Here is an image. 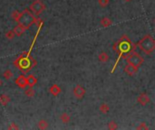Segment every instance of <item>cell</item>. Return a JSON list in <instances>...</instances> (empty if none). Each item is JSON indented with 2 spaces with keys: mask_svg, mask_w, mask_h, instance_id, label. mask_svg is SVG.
<instances>
[{
  "mask_svg": "<svg viewBox=\"0 0 155 130\" xmlns=\"http://www.w3.org/2000/svg\"><path fill=\"white\" fill-rule=\"evenodd\" d=\"M154 23H155V20H154Z\"/></svg>",
  "mask_w": 155,
  "mask_h": 130,
  "instance_id": "29",
  "label": "cell"
},
{
  "mask_svg": "<svg viewBox=\"0 0 155 130\" xmlns=\"http://www.w3.org/2000/svg\"><path fill=\"white\" fill-rule=\"evenodd\" d=\"M99 111L101 113H102V114H107L110 111L109 105L107 103H105V102L101 103V105L99 106Z\"/></svg>",
  "mask_w": 155,
  "mask_h": 130,
  "instance_id": "13",
  "label": "cell"
},
{
  "mask_svg": "<svg viewBox=\"0 0 155 130\" xmlns=\"http://www.w3.org/2000/svg\"><path fill=\"white\" fill-rule=\"evenodd\" d=\"M126 60H127L128 63L137 67L138 69H139L144 62V59L143 58V56H141V55L136 52H131L126 57Z\"/></svg>",
  "mask_w": 155,
  "mask_h": 130,
  "instance_id": "4",
  "label": "cell"
},
{
  "mask_svg": "<svg viewBox=\"0 0 155 130\" xmlns=\"http://www.w3.org/2000/svg\"><path fill=\"white\" fill-rule=\"evenodd\" d=\"M137 102L141 106H146L150 102V98L146 93H141L137 97Z\"/></svg>",
  "mask_w": 155,
  "mask_h": 130,
  "instance_id": "8",
  "label": "cell"
},
{
  "mask_svg": "<svg viewBox=\"0 0 155 130\" xmlns=\"http://www.w3.org/2000/svg\"><path fill=\"white\" fill-rule=\"evenodd\" d=\"M37 126H38V128H39V129L45 130V129L48 128L49 124H48V122H47L46 120H45V119H41V120L38 122Z\"/></svg>",
  "mask_w": 155,
  "mask_h": 130,
  "instance_id": "18",
  "label": "cell"
},
{
  "mask_svg": "<svg viewBox=\"0 0 155 130\" xmlns=\"http://www.w3.org/2000/svg\"><path fill=\"white\" fill-rule=\"evenodd\" d=\"M26 80H27V86L28 87H34V85H36L37 83V79L36 76L32 75V74H30V75H28L26 77Z\"/></svg>",
  "mask_w": 155,
  "mask_h": 130,
  "instance_id": "11",
  "label": "cell"
},
{
  "mask_svg": "<svg viewBox=\"0 0 155 130\" xmlns=\"http://www.w3.org/2000/svg\"><path fill=\"white\" fill-rule=\"evenodd\" d=\"M2 84H3V81H1V79H0V87H1V86H2Z\"/></svg>",
  "mask_w": 155,
  "mask_h": 130,
  "instance_id": "27",
  "label": "cell"
},
{
  "mask_svg": "<svg viewBox=\"0 0 155 130\" xmlns=\"http://www.w3.org/2000/svg\"><path fill=\"white\" fill-rule=\"evenodd\" d=\"M30 10L32 11V13L36 15H39L42 12L45 11V4L41 1V0H34V1L30 5L29 7Z\"/></svg>",
  "mask_w": 155,
  "mask_h": 130,
  "instance_id": "5",
  "label": "cell"
},
{
  "mask_svg": "<svg viewBox=\"0 0 155 130\" xmlns=\"http://www.w3.org/2000/svg\"><path fill=\"white\" fill-rule=\"evenodd\" d=\"M73 93H74V96H75L77 99H83V97L85 96L86 90H85V89H84L83 86L78 84V85H76V86L74 88Z\"/></svg>",
  "mask_w": 155,
  "mask_h": 130,
  "instance_id": "6",
  "label": "cell"
},
{
  "mask_svg": "<svg viewBox=\"0 0 155 130\" xmlns=\"http://www.w3.org/2000/svg\"><path fill=\"white\" fill-rule=\"evenodd\" d=\"M49 92L53 96L56 97V96H58L61 93V92H62V89H61V88L57 84H53V85L50 87V89H49Z\"/></svg>",
  "mask_w": 155,
  "mask_h": 130,
  "instance_id": "10",
  "label": "cell"
},
{
  "mask_svg": "<svg viewBox=\"0 0 155 130\" xmlns=\"http://www.w3.org/2000/svg\"><path fill=\"white\" fill-rule=\"evenodd\" d=\"M109 2H110V0H98V3H99V5H100L102 7H107L108 4H109Z\"/></svg>",
  "mask_w": 155,
  "mask_h": 130,
  "instance_id": "25",
  "label": "cell"
},
{
  "mask_svg": "<svg viewBox=\"0 0 155 130\" xmlns=\"http://www.w3.org/2000/svg\"><path fill=\"white\" fill-rule=\"evenodd\" d=\"M13 63L16 68L26 72L30 70L34 66L37 65V61L33 59V57H31L28 53H25L21 55L19 58H17Z\"/></svg>",
  "mask_w": 155,
  "mask_h": 130,
  "instance_id": "1",
  "label": "cell"
},
{
  "mask_svg": "<svg viewBox=\"0 0 155 130\" xmlns=\"http://www.w3.org/2000/svg\"><path fill=\"white\" fill-rule=\"evenodd\" d=\"M13 30H14V32H15L16 36H21L26 31V29L25 27H23L22 25H17Z\"/></svg>",
  "mask_w": 155,
  "mask_h": 130,
  "instance_id": "14",
  "label": "cell"
},
{
  "mask_svg": "<svg viewBox=\"0 0 155 130\" xmlns=\"http://www.w3.org/2000/svg\"><path fill=\"white\" fill-rule=\"evenodd\" d=\"M137 129L138 130H148L149 129V126H147V124L145 123V122H142V123H140L139 124V126H137Z\"/></svg>",
  "mask_w": 155,
  "mask_h": 130,
  "instance_id": "24",
  "label": "cell"
},
{
  "mask_svg": "<svg viewBox=\"0 0 155 130\" xmlns=\"http://www.w3.org/2000/svg\"><path fill=\"white\" fill-rule=\"evenodd\" d=\"M15 33L14 32V30H9L8 32L6 33V38H7L8 40H12L15 38Z\"/></svg>",
  "mask_w": 155,
  "mask_h": 130,
  "instance_id": "22",
  "label": "cell"
},
{
  "mask_svg": "<svg viewBox=\"0 0 155 130\" xmlns=\"http://www.w3.org/2000/svg\"><path fill=\"white\" fill-rule=\"evenodd\" d=\"M3 77H4V79L5 80H11L12 79V77H13V72H12V70H5L4 71V73H3Z\"/></svg>",
  "mask_w": 155,
  "mask_h": 130,
  "instance_id": "20",
  "label": "cell"
},
{
  "mask_svg": "<svg viewBox=\"0 0 155 130\" xmlns=\"http://www.w3.org/2000/svg\"><path fill=\"white\" fill-rule=\"evenodd\" d=\"M100 23H101V25L102 27H109L113 24L112 20L110 19L109 17H102L101 19V21H100Z\"/></svg>",
  "mask_w": 155,
  "mask_h": 130,
  "instance_id": "15",
  "label": "cell"
},
{
  "mask_svg": "<svg viewBox=\"0 0 155 130\" xmlns=\"http://www.w3.org/2000/svg\"><path fill=\"white\" fill-rule=\"evenodd\" d=\"M117 128H118V125L116 124L115 121L109 122V124H108V129H110V130H115Z\"/></svg>",
  "mask_w": 155,
  "mask_h": 130,
  "instance_id": "23",
  "label": "cell"
},
{
  "mask_svg": "<svg viewBox=\"0 0 155 130\" xmlns=\"http://www.w3.org/2000/svg\"><path fill=\"white\" fill-rule=\"evenodd\" d=\"M60 119H61V121L63 122V123H64V124H67V123H69L70 122V120H71V118H70V115L69 114H67V113H63L61 116H60Z\"/></svg>",
  "mask_w": 155,
  "mask_h": 130,
  "instance_id": "17",
  "label": "cell"
},
{
  "mask_svg": "<svg viewBox=\"0 0 155 130\" xmlns=\"http://www.w3.org/2000/svg\"><path fill=\"white\" fill-rule=\"evenodd\" d=\"M20 15H21V13H20L19 11H17V10H15V11L12 13V18H13V19H14L16 23H17V21H18Z\"/></svg>",
  "mask_w": 155,
  "mask_h": 130,
  "instance_id": "21",
  "label": "cell"
},
{
  "mask_svg": "<svg viewBox=\"0 0 155 130\" xmlns=\"http://www.w3.org/2000/svg\"><path fill=\"white\" fill-rule=\"evenodd\" d=\"M137 71H138V68L130 63H127L124 67V72L129 76H133L134 74L137 73Z\"/></svg>",
  "mask_w": 155,
  "mask_h": 130,
  "instance_id": "9",
  "label": "cell"
},
{
  "mask_svg": "<svg viewBox=\"0 0 155 130\" xmlns=\"http://www.w3.org/2000/svg\"><path fill=\"white\" fill-rule=\"evenodd\" d=\"M10 102V97L7 94L0 95V104L2 106H7Z\"/></svg>",
  "mask_w": 155,
  "mask_h": 130,
  "instance_id": "16",
  "label": "cell"
},
{
  "mask_svg": "<svg viewBox=\"0 0 155 130\" xmlns=\"http://www.w3.org/2000/svg\"><path fill=\"white\" fill-rule=\"evenodd\" d=\"M37 18L34 16V15L32 13L31 10L25 9L23 12H21V15L19 17L18 21H17V23L27 30L34 24L37 23Z\"/></svg>",
  "mask_w": 155,
  "mask_h": 130,
  "instance_id": "2",
  "label": "cell"
},
{
  "mask_svg": "<svg viewBox=\"0 0 155 130\" xmlns=\"http://www.w3.org/2000/svg\"><path fill=\"white\" fill-rule=\"evenodd\" d=\"M124 1H125V2H131L132 0H124Z\"/></svg>",
  "mask_w": 155,
  "mask_h": 130,
  "instance_id": "28",
  "label": "cell"
},
{
  "mask_svg": "<svg viewBox=\"0 0 155 130\" xmlns=\"http://www.w3.org/2000/svg\"><path fill=\"white\" fill-rule=\"evenodd\" d=\"M110 57L106 52H101L98 55V60L101 62H107L109 61Z\"/></svg>",
  "mask_w": 155,
  "mask_h": 130,
  "instance_id": "12",
  "label": "cell"
},
{
  "mask_svg": "<svg viewBox=\"0 0 155 130\" xmlns=\"http://www.w3.org/2000/svg\"><path fill=\"white\" fill-rule=\"evenodd\" d=\"M34 93H36V92H34L33 87H29V88L26 89V90H25V95L27 96V97H30V98L34 97Z\"/></svg>",
  "mask_w": 155,
  "mask_h": 130,
  "instance_id": "19",
  "label": "cell"
},
{
  "mask_svg": "<svg viewBox=\"0 0 155 130\" xmlns=\"http://www.w3.org/2000/svg\"><path fill=\"white\" fill-rule=\"evenodd\" d=\"M18 128H19V127L16 126L15 123H11V124L9 125V126H8V129H10V130H11V129H15V130H17Z\"/></svg>",
  "mask_w": 155,
  "mask_h": 130,
  "instance_id": "26",
  "label": "cell"
},
{
  "mask_svg": "<svg viewBox=\"0 0 155 130\" xmlns=\"http://www.w3.org/2000/svg\"><path fill=\"white\" fill-rule=\"evenodd\" d=\"M15 83L16 84V86H18L21 89H24V88L27 87V80H26V77L24 75V74H22V75H19L18 77L15 79Z\"/></svg>",
  "mask_w": 155,
  "mask_h": 130,
  "instance_id": "7",
  "label": "cell"
},
{
  "mask_svg": "<svg viewBox=\"0 0 155 130\" xmlns=\"http://www.w3.org/2000/svg\"><path fill=\"white\" fill-rule=\"evenodd\" d=\"M138 47L146 54H151L155 51V39L150 34L145 35L138 43Z\"/></svg>",
  "mask_w": 155,
  "mask_h": 130,
  "instance_id": "3",
  "label": "cell"
}]
</instances>
